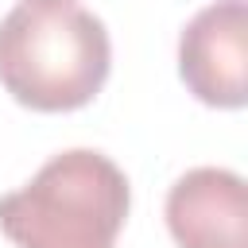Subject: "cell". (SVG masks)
Instances as JSON below:
<instances>
[{
	"label": "cell",
	"mask_w": 248,
	"mask_h": 248,
	"mask_svg": "<svg viewBox=\"0 0 248 248\" xmlns=\"http://www.w3.org/2000/svg\"><path fill=\"white\" fill-rule=\"evenodd\" d=\"M128 205L124 170L93 147H70L0 198V229L16 248H116Z\"/></svg>",
	"instance_id": "7a4b0ae2"
},
{
	"label": "cell",
	"mask_w": 248,
	"mask_h": 248,
	"mask_svg": "<svg viewBox=\"0 0 248 248\" xmlns=\"http://www.w3.org/2000/svg\"><path fill=\"white\" fill-rule=\"evenodd\" d=\"M178 74L202 105L240 108L248 101V8L244 0L205 4L182 27Z\"/></svg>",
	"instance_id": "3957f363"
},
{
	"label": "cell",
	"mask_w": 248,
	"mask_h": 248,
	"mask_svg": "<svg viewBox=\"0 0 248 248\" xmlns=\"http://www.w3.org/2000/svg\"><path fill=\"white\" fill-rule=\"evenodd\" d=\"M244 178L225 167H194L167 190V229L178 248H248Z\"/></svg>",
	"instance_id": "277c9868"
},
{
	"label": "cell",
	"mask_w": 248,
	"mask_h": 248,
	"mask_svg": "<svg viewBox=\"0 0 248 248\" xmlns=\"http://www.w3.org/2000/svg\"><path fill=\"white\" fill-rule=\"evenodd\" d=\"M112 66L105 23L74 0H19L0 19V81L39 112L89 105Z\"/></svg>",
	"instance_id": "6da1fadb"
}]
</instances>
